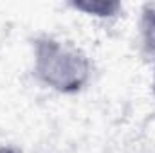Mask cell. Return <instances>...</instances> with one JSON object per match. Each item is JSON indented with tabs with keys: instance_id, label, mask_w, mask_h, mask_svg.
Listing matches in <instances>:
<instances>
[{
	"instance_id": "1",
	"label": "cell",
	"mask_w": 155,
	"mask_h": 153,
	"mask_svg": "<svg viewBox=\"0 0 155 153\" xmlns=\"http://www.w3.org/2000/svg\"><path fill=\"white\" fill-rule=\"evenodd\" d=\"M31 72L40 86L60 96H76L90 85L94 63L76 41L38 34L31 43Z\"/></svg>"
},
{
	"instance_id": "2",
	"label": "cell",
	"mask_w": 155,
	"mask_h": 153,
	"mask_svg": "<svg viewBox=\"0 0 155 153\" xmlns=\"http://www.w3.org/2000/svg\"><path fill=\"white\" fill-rule=\"evenodd\" d=\"M71 9L81 13L83 16L94 18V20H116L123 13V4L117 0H74L69 4Z\"/></svg>"
},
{
	"instance_id": "3",
	"label": "cell",
	"mask_w": 155,
	"mask_h": 153,
	"mask_svg": "<svg viewBox=\"0 0 155 153\" xmlns=\"http://www.w3.org/2000/svg\"><path fill=\"white\" fill-rule=\"evenodd\" d=\"M137 33L141 49L155 61V2H148L141 7Z\"/></svg>"
},
{
	"instance_id": "4",
	"label": "cell",
	"mask_w": 155,
	"mask_h": 153,
	"mask_svg": "<svg viewBox=\"0 0 155 153\" xmlns=\"http://www.w3.org/2000/svg\"><path fill=\"white\" fill-rule=\"evenodd\" d=\"M152 94L155 99V61H153V72H152Z\"/></svg>"
}]
</instances>
